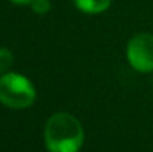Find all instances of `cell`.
Returning a JSON list of instances; mask_svg holds the SVG:
<instances>
[{"mask_svg":"<svg viewBox=\"0 0 153 152\" xmlns=\"http://www.w3.org/2000/svg\"><path fill=\"white\" fill-rule=\"evenodd\" d=\"M83 139L82 124L70 113L58 112L46 122L45 143L49 152H79Z\"/></svg>","mask_w":153,"mask_h":152,"instance_id":"6da1fadb","label":"cell"},{"mask_svg":"<svg viewBox=\"0 0 153 152\" xmlns=\"http://www.w3.org/2000/svg\"><path fill=\"white\" fill-rule=\"evenodd\" d=\"M34 100L36 90L28 78L13 72L0 76V103L10 109H25Z\"/></svg>","mask_w":153,"mask_h":152,"instance_id":"7a4b0ae2","label":"cell"},{"mask_svg":"<svg viewBox=\"0 0 153 152\" xmlns=\"http://www.w3.org/2000/svg\"><path fill=\"white\" fill-rule=\"evenodd\" d=\"M126 57L129 64L141 72H152L153 70V34L149 33H138L132 36L126 46Z\"/></svg>","mask_w":153,"mask_h":152,"instance_id":"3957f363","label":"cell"},{"mask_svg":"<svg viewBox=\"0 0 153 152\" xmlns=\"http://www.w3.org/2000/svg\"><path fill=\"white\" fill-rule=\"evenodd\" d=\"M77 9L85 13H101L108 9L111 0H73Z\"/></svg>","mask_w":153,"mask_h":152,"instance_id":"277c9868","label":"cell"},{"mask_svg":"<svg viewBox=\"0 0 153 152\" xmlns=\"http://www.w3.org/2000/svg\"><path fill=\"white\" fill-rule=\"evenodd\" d=\"M13 64V55L6 48H0V75L7 73V70Z\"/></svg>","mask_w":153,"mask_h":152,"instance_id":"5b68a950","label":"cell"},{"mask_svg":"<svg viewBox=\"0 0 153 152\" xmlns=\"http://www.w3.org/2000/svg\"><path fill=\"white\" fill-rule=\"evenodd\" d=\"M30 6H31V9H33L36 13L43 15V13H48V12H49V9H51V1H49V0H31Z\"/></svg>","mask_w":153,"mask_h":152,"instance_id":"8992f818","label":"cell"},{"mask_svg":"<svg viewBox=\"0 0 153 152\" xmlns=\"http://www.w3.org/2000/svg\"><path fill=\"white\" fill-rule=\"evenodd\" d=\"M10 1L15 4H30L31 3V0H10Z\"/></svg>","mask_w":153,"mask_h":152,"instance_id":"52a82bcc","label":"cell"}]
</instances>
